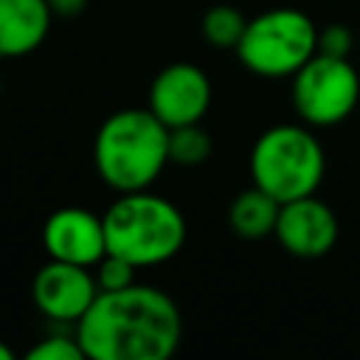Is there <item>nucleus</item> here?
Listing matches in <instances>:
<instances>
[{
    "label": "nucleus",
    "instance_id": "5",
    "mask_svg": "<svg viewBox=\"0 0 360 360\" xmlns=\"http://www.w3.org/2000/svg\"><path fill=\"white\" fill-rule=\"evenodd\" d=\"M318 53V28L301 8H270L248 20L236 45L239 62L262 79H292Z\"/></svg>",
    "mask_w": 360,
    "mask_h": 360
},
{
    "label": "nucleus",
    "instance_id": "16",
    "mask_svg": "<svg viewBox=\"0 0 360 360\" xmlns=\"http://www.w3.org/2000/svg\"><path fill=\"white\" fill-rule=\"evenodd\" d=\"M93 273H96L98 290H124V287L135 284L138 267H135L132 262L115 256V253H107V256L93 267Z\"/></svg>",
    "mask_w": 360,
    "mask_h": 360
},
{
    "label": "nucleus",
    "instance_id": "10",
    "mask_svg": "<svg viewBox=\"0 0 360 360\" xmlns=\"http://www.w3.org/2000/svg\"><path fill=\"white\" fill-rule=\"evenodd\" d=\"M42 245L51 259L96 267L107 256L104 217L79 205L56 208L42 225Z\"/></svg>",
    "mask_w": 360,
    "mask_h": 360
},
{
    "label": "nucleus",
    "instance_id": "1",
    "mask_svg": "<svg viewBox=\"0 0 360 360\" xmlns=\"http://www.w3.org/2000/svg\"><path fill=\"white\" fill-rule=\"evenodd\" d=\"M73 332L90 360H166L183 340V315L169 292L135 281L98 290Z\"/></svg>",
    "mask_w": 360,
    "mask_h": 360
},
{
    "label": "nucleus",
    "instance_id": "15",
    "mask_svg": "<svg viewBox=\"0 0 360 360\" xmlns=\"http://www.w3.org/2000/svg\"><path fill=\"white\" fill-rule=\"evenodd\" d=\"M25 357L28 360H84L87 354H84L76 332L73 335H62L59 332V335H48L42 340H37L25 352Z\"/></svg>",
    "mask_w": 360,
    "mask_h": 360
},
{
    "label": "nucleus",
    "instance_id": "8",
    "mask_svg": "<svg viewBox=\"0 0 360 360\" xmlns=\"http://www.w3.org/2000/svg\"><path fill=\"white\" fill-rule=\"evenodd\" d=\"M146 107L169 129L200 124L211 107V79L194 62H172L152 79Z\"/></svg>",
    "mask_w": 360,
    "mask_h": 360
},
{
    "label": "nucleus",
    "instance_id": "13",
    "mask_svg": "<svg viewBox=\"0 0 360 360\" xmlns=\"http://www.w3.org/2000/svg\"><path fill=\"white\" fill-rule=\"evenodd\" d=\"M245 28H248V20L233 6H211L200 22L205 42L211 48H219V51H236Z\"/></svg>",
    "mask_w": 360,
    "mask_h": 360
},
{
    "label": "nucleus",
    "instance_id": "14",
    "mask_svg": "<svg viewBox=\"0 0 360 360\" xmlns=\"http://www.w3.org/2000/svg\"><path fill=\"white\" fill-rule=\"evenodd\" d=\"M211 135L200 124H186L169 129V163L177 166H200L211 158Z\"/></svg>",
    "mask_w": 360,
    "mask_h": 360
},
{
    "label": "nucleus",
    "instance_id": "9",
    "mask_svg": "<svg viewBox=\"0 0 360 360\" xmlns=\"http://www.w3.org/2000/svg\"><path fill=\"white\" fill-rule=\"evenodd\" d=\"M338 233H340V225H338L335 211L315 194L281 202L278 222L273 231L278 245L290 256H298V259L326 256L335 248Z\"/></svg>",
    "mask_w": 360,
    "mask_h": 360
},
{
    "label": "nucleus",
    "instance_id": "12",
    "mask_svg": "<svg viewBox=\"0 0 360 360\" xmlns=\"http://www.w3.org/2000/svg\"><path fill=\"white\" fill-rule=\"evenodd\" d=\"M278 211H281V202L273 194H267L259 186H250L239 191L228 205V225L242 239H264V236H273Z\"/></svg>",
    "mask_w": 360,
    "mask_h": 360
},
{
    "label": "nucleus",
    "instance_id": "4",
    "mask_svg": "<svg viewBox=\"0 0 360 360\" xmlns=\"http://www.w3.org/2000/svg\"><path fill=\"white\" fill-rule=\"evenodd\" d=\"M326 174V152L307 124H276L250 149L253 186L290 202L315 194Z\"/></svg>",
    "mask_w": 360,
    "mask_h": 360
},
{
    "label": "nucleus",
    "instance_id": "7",
    "mask_svg": "<svg viewBox=\"0 0 360 360\" xmlns=\"http://www.w3.org/2000/svg\"><path fill=\"white\" fill-rule=\"evenodd\" d=\"M98 295V281L93 267L48 259L34 281H31V298L34 307L56 323H79V318L90 309V304Z\"/></svg>",
    "mask_w": 360,
    "mask_h": 360
},
{
    "label": "nucleus",
    "instance_id": "17",
    "mask_svg": "<svg viewBox=\"0 0 360 360\" xmlns=\"http://www.w3.org/2000/svg\"><path fill=\"white\" fill-rule=\"evenodd\" d=\"M352 48H354V37L343 22H332L326 28H318V53L349 59Z\"/></svg>",
    "mask_w": 360,
    "mask_h": 360
},
{
    "label": "nucleus",
    "instance_id": "2",
    "mask_svg": "<svg viewBox=\"0 0 360 360\" xmlns=\"http://www.w3.org/2000/svg\"><path fill=\"white\" fill-rule=\"evenodd\" d=\"M93 163L118 194L149 188L169 166V127L149 107L118 110L96 132Z\"/></svg>",
    "mask_w": 360,
    "mask_h": 360
},
{
    "label": "nucleus",
    "instance_id": "3",
    "mask_svg": "<svg viewBox=\"0 0 360 360\" xmlns=\"http://www.w3.org/2000/svg\"><path fill=\"white\" fill-rule=\"evenodd\" d=\"M107 231V253H115L141 267H155L174 259L186 245L183 211L149 188L118 194L101 214Z\"/></svg>",
    "mask_w": 360,
    "mask_h": 360
},
{
    "label": "nucleus",
    "instance_id": "19",
    "mask_svg": "<svg viewBox=\"0 0 360 360\" xmlns=\"http://www.w3.org/2000/svg\"><path fill=\"white\" fill-rule=\"evenodd\" d=\"M14 357V352H11V346H6L3 340H0V360H11Z\"/></svg>",
    "mask_w": 360,
    "mask_h": 360
},
{
    "label": "nucleus",
    "instance_id": "6",
    "mask_svg": "<svg viewBox=\"0 0 360 360\" xmlns=\"http://www.w3.org/2000/svg\"><path fill=\"white\" fill-rule=\"evenodd\" d=\"M292 107L307 127H335L360 101V76L349 59L315 53L292 76Z\"/></svg>",
    "mask_w": 360,
    "mask_h": 360
},
{
    "label": "nucleus",
    "instance_id": "11",
    "mask_svg": "<svg viewBox=\"0 0 360 360\" xmlns=\"http://www.w3.org/2000/svg\"><path fill=\"white\" fill-rule=\"evenodd\" d=\"M53 22L48 0H0V59L37 51Z\"/></svg>",
    "mask_w": 360,
    "mask_h": 360
},
{
    "label": "nucleus",
    "instance_id": "18",
    "mask_svg": "<svg viewBox=\"0 0 360 360\" xmlns=\"http://www.w3.org/2000/svg\"><path fill=\"white\" fill-rule=\"evenodd\" d=\"M48 6L53 11V17H76L84 11L87 0H48Z\"/></svg>",
    "mask_w": 360,
    "mask_h": 360
}]
</instances>
